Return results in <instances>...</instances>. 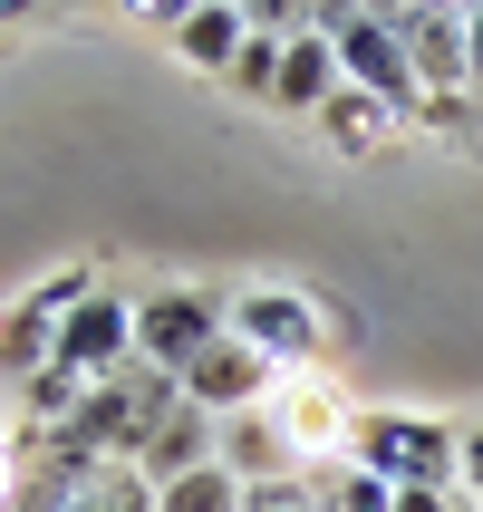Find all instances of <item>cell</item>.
<instances>
[{
    "label": "cell",
    "instance_id": "1",
    "mask_svg": "<svg viewBox=\"0 0 483 512\" xmlns=\"http://www.w3.org/2000/svg\"><path fill=\"white\" fill-rule=\"evenodd\" d=\"M223 329L252 348L271 377H300V368H319L329 310H319V300H300L290 281H252V290H232V300H223Z\"/></svg>",
    "mask_w": 483,
    "mask_h": 512
},
{
    "label": "cell",
    "instance_id": "2",
    "mask_svg": "<svg viewBox=\"0 0 483 512\" xmlns=\"http://www.w3.org/2000/svg\"><path fill=\"white\" fill-rule=\"evenodd\" d=\"M348 464L377 474V484H397V493H406V484L455 493V474H464V426H435V416H358Z\"/></svg>",
    "mask_w": 483,
    "mask_h": 512
},
{
    "label": "cell",
    "instance_id": "3",
    "mask_svg": "<svg viewBox=\"0 0 483 512\" xmlns=\"http://www.w3.org/2000/svg\"><path fill=\"white\" fill-rule=\"evenodd\" d=\"M261 416H271V435L290 445V464H300V474H329V464H348V445H358V416H348V397H339L319 368L271 377Z\"/></svg>",
    "mask_w": 483,
    "mask_h": 512
},
{
    "label": "cell",
    "instance_id": "4",
    "mask_svg": "<svg viewBox=\"0 0 483 512\" xmlns=\"http://www.w3.org/2000/svg\"><path fill=\"white\" fill-rule=\"evenodd\" d=\"M319 39L339 49V78L368 87V97H387V107H416L426 87H416V58H406L397 39V10H319Z\"/></svg>",
    "mask_w": 483,
    "mask_h": 512
},
{
    "label": "cell",
    "instance_id": "5",
    "mask_svg": "<svg viewBox=\"0 0 483 512\" xmlns=\"http://www.w3.org/2000/svg\"><path fill=\"white\" fill-rule=\"evenodd\" d=\"M58 368L78 377V387H116V377L136 368V300L97 290L87 310H68L58 319Z\"/></svg>",
    "mask_w": 483,
    "mask_h": 512
},
{
    "label": "cell",
    "instance_id": "6",
    "mask_svg": "<svg viewBox=\"0 0 483 512\" xmlns=\"http://www.w3.org/2000/svg\"><path fill=\"white\" fill-rule=\"evenodd\" d=\"M223 339V300L213 290H155V300H136V368H184V358H203V348Z\"/></svg>",
    "mask_w": 483,
    "mask_h": 512
},
{
    "label": "cell",
    "instance_id": "7",
    "mask_svg": "<svg viewBox=\"0 0 483 512\" xmlns=\"http://www.w3.org/2000/svg\"><path fill=\"white\" fill-rule=\"evenodd\" d=\"M174 387H184V397H194L203 416H252V406L271 397V368H261L252 348H242V339L223 329V339L203 348V358H184V368H174Z\"/></svg>",
    "mask_w": 483,
    "mask_h": 512
},
{
    "label": "cell",
    "instance_id": "8",
    "mask_svg": "<svg viewBox=\"0 0 483 512\" xmlns=\"http://www.w3.org/2000/svg\"><path fill=\"white\" fill-rule=\"evenodd\" d=\"M397 39H406L416 87H426L435 107H455L464 87H474V58H464V10H397Z\"/></svg>",
    "mask_w": 483,
    "mask_h": 512
},
{
    "label": "cell",
    "instance_id": "9",
    "mask_svg": "<svg viewBox=\"0 0 483 512\" xmlns=\"http://www.w3.org/2000/svg\"><path fill=\"white\" fill-rule=\"evenodd\" d=\"M213 445H223V416H203V406L184 397V406H174V416H165V426L145 435L136 474H145V484H155V493H165V484H184V474H203V464H213Z\"/></svg>",
    "mask_w": 483,
    "mask_h": 512
},
{
    "label": "cell",
    "instance_id": "10",
    "mask_svg": "<svg viewBox=\"0 0 483 512\" xmlns=\"http://www.w3.org/2000/svg\"><path fill=\"white\" fill-rule=\"evenodd\" d=\"M242 39H252V10H242V0H194V10L174 20V49L194 58V68H213V78H232Z\"/></svg>",
    "mask_w": 483,
    "mask_h": 512
},
{
    "label": "cell",
    "instance_id": "11",
    "mask_svg": "<svg viewBox=\"0 0 483 512\" xmlns=\"http://www.w3.org/2000/svg\"><path fill=\"white\" fill-rule=\"evenodd\" d=\"M339 49H329V39H319V29H300V39H290L281 49V87H271V107H290V116H319L329 107V97H339Z\"/></svg>",
    "mask_w": 483,
    "mask_h": 512
},
{
    "label": "cell",
    "instance_id": "12",
    "mask_svg": "<svg viewBox=\"0 0 483 512\" xmlns=\"http://www.w3.org/2000/svg\"><path fill=\"white\" fill-rule=\"evenodd\" d=\"M213 464H223L232 484H271V474H300V464H290V445L281 435H271V416H223V445H213Z\"/></svg>",
    "mask_w": 483,
    "mask_h": 512
},
{
    "label": "cell",
    "instance_id": "13",
    "mask_svg": "<svg viewBox=\"0 0 483 512\" xmlns=\"http://www.w3.org/2000/svg\"><path fill=\"white\" fill-rule=\"evenodd\" d=\"M39 368H58V319L39 310V300H20V310L0 319V377H39Z\"/></svg>",
    "mask_w": 483,
    "mask_h": 512
},
{
    "label": "cell",
    "instance_id": "14",
    "mask_svg": "<svg viewBox=\"0 0 483 512\" xmlns=\"http://www.w3.org/2000/svg\"><path fill=\"white\" fill-rule=\"evenodd\" d=\"M387 126H397V107H387V97H368V87H339V97L319 107V136L339 145V155H368Z\"/></svg>",
    "mask_w": 483,
    "mask_h": 512
},
{
    "label": "cell",
    "instance_id": "15",
    "mask_svg": "<svg viewBox=\"0 0 483 512\" xmlns=\"http://www.w3.org/2000/svg\"><path fill=\"white\" fill-rule=\"evenodd\" d=\"M78 512H155V484H145L136 464H87Z\"/></svg>",
    "mask_w": 483,
    "mask_h": 512
},
{
    "label": "cell",
    "instance_id": "16",
    "mask_svg": "<svg viewBox=\"0 0 483 512\" xmlns=\"http://www.w3.org/2000/svg\"><path fill=\"white\" fill-rule=\"evenodd\" d=\"M319 484V512H397V484H377V474H358V464H329V474H310Z\"/></svg>",
    "mask_w": 483,
    "mask_h": 512
},
{
    "label": "cell",
    "instance_id": "17",
    "mask_svg": "<svg viewBox=\"0 0 483 512\" xmlns=\"http://www.w3.org/2000/svg\"><path fill=\"white\" fill-rule=\"evenodd\" d=\"M155 512H242V484H232L223 464H203V474H184V484L155 493Z\"/></svg>",
    "mask_w": 483,
    "mask_h": 512
},
{
    "label": "cell",
    "instance_id": "18",
    "mask_svg": "<svg viewBox=\"0 0 483 512\" xmlns=\"http://www.w3.org/2000/svg\"><path fill=\"white\" fill-rule=\"evenodd\" d=\"M281 49H290V39L252 29V39H242V58H232V87H242V97H271V87H281Z\"/></svg>",
    "mask_w": 483,
    "mask_h": 512
},
{
    "label": "cell",
    "instance_id": "19",
    "mask_svg": "<svg viewBox=\"0 0 483 512\" xmlns=\"http://www.w3.org/2000/svg\"><path fill=\"white\" fill-rule=\"evenodd\" d=\"M242 512H319L310 474H271V484H242Z\"/></svg>",
    "mask_w": 483,
    "mask_h": 512
},
{
    "label": "cell",
    "instance_id": "20",
    "mask_svg": "<svg viewBox=\"0 0 483 512\" xmlns=\"http://www.w3.org/2000/svg\"><path fill=\"white\" fill-rule=\"evenodd\" d=\"M464 58H474V87H483V10H464Z\"/></svg>",
    "mask_w": 483,
    "mask_h": 512
},
{
    "label": "cell",
    "instance_id": "21",
    "mask_svg": "<svg viewBox=\"0 0 483 512\" xmlns=\"http://www.w3.org/2000/svg\"><path fill=\"white\" fill-rule=\"evenodd\" d=\"M455 512H474V503H455Z\"/></svg>",
    "mask_w": 483,
    "mask_h": 512
},
{
    "label": "cell",
    "instance_id": "22",
    "mask_svg": "<svg viewBox=\"0 0 483 512\" xmlns=\"http://www.w3.org/2000/svg\"><path fill=\"white\" fill-rule=\"evenodd\" d=\"M0 319H10V310H0Z\"/></svg>",
    "mask_w": 483,
    "mask_h": 512
}]
</instances>
